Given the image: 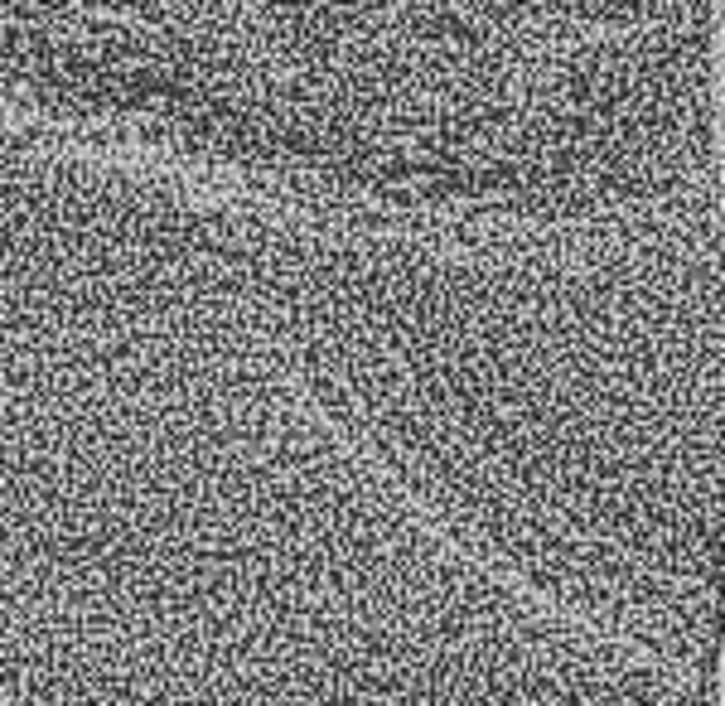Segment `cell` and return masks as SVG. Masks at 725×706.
<instances>
[{
    "mask_svg": "<svg viewBox=\"0 0 725 706\" xmlns=\"http://www.w3.org/2000/svg\"><path fill=\"white\" fill-rule=\"evenodd\" d=\"M721 0H0V107L397 194L585 184L716 111Z\"/></svg>",
    "mask_w": 725,
    "mask_h": 706,
    "instance_id": "1",
    "label": "cell"
}]
</instances>
